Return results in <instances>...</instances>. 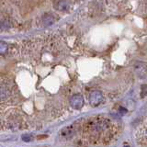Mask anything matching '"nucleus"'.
I'll list each match as a JSON object with an SVG mask.
<instances>
[{"instance_id":"1","label":"nucleus","mask_w":147,"mask_h":147,"mask_svg":"<svg viewBox=\"0 0 147 147\" xmlns=\"http://www.w3.org/2000/svg\"><path fill=\"white\" fill-rule=\"evenodd\" d=\"M103 101V95L99 91H93L89 96V102L92 106H98Z\"/></svg>"},{"instance_id":"2","label":"nucleus","mask_w":147,"mask_h":147,"mask_svg":"<svg viewBox=\"0 0 147 147\" xmlns=\"http://www.w3.org/2000/svg\"><path fill=\"white\" fill-rule=\"evenodd\" d=\"M71 106L76 109H79L83 107L84 105V98L81 95H75L72 96V98L70 100Z\"/></svg>"},{"instance_id":"3","label":"nucleus","mask_w":147,"mask_h":147,"mask_svg":"<svg viewBox=\"0 0 147 147\" xmlns=\"http://www.w3.org/2000/svg\"><path fill=\"white\" fill-rule=\"evenodd\" d=\"M69 7H70V2H69V0H60V1H58V3H57V8L60 11L66 10V9L69 8Z\"/></svg>"},{"instance_id":"4","label":"nucleus","mask_w":147,"mask_h":147,"mask_svg":"<svg viewBox=\"0 0 147 147\" xmlns=\"http://www.w3.org/2000/svg\"><path fill=\"white\" fill-rule=\"evenodd\" d=\"M42 23L44 26H51L54 23V18L52 15H45L42 18Z\"/></svg>"},{"instance_id":"5","label":"nucleus","mask_w":147,"mask_h":147,"mask_svg":"<svg viewBox=\"0 0 147 147\" xmlns=\"http://www.w3.org/2000/svg\"><path fill=\"white\" fill-rule=\"evenodd\" d=\"M8 94H9V92L7 87L2 86L1 88H0V99H2V100L6 99L7 98Z\"/></svg>"},{"instance_id":"6","label":"nucleus","mask_w":147,"mask_h":147,"mask_svg":"<svg viewBox=\"0 0 147 147\" xmlns=\"http://www.w3.org/2000/svg\"><path fill=\"white\" fill-rule=\"evenodd\" d=\"M7 44L6 42H4V41H1L0 40V54H5L7 52Z\"/></svg>"},{"instance_id":"7","label":"nucleus","mask_w":147,"mask_h":147,"mask_svg":"<svg viewBox=\"0 0 147 147\" xmlns=\"http://www.w3.org/2000/svg\"><path fill=\"white\" fill-rule=\"evenodd\" d=\"M146 93H147V86L144 85V86H142V95H141L142 98H144Z\"/></svg>"},{"instance_id":"8","label":"nucleus","mask_w":147,"mask_h":147,"mask_svg":"<svg viewBox=\"0 0 147 147\" xmlns=\"http://www.w3.org/2000/svg\"><path fill=\"white\" fill-rule=\"evenodd\" d=\"M22 140L24 141V142H29V141H30V136H29V135H24L22 137Z\"/></svg>"},{"instance_id":"9","label":"nucleus","mask_w":147,"mask_h":147,"mask_svg":"<svg viewBox=\"0 0 147 147\" xmlns=\"http://www.w3.org/2000/svg\"><path fill=\"white\" fill-rule=\"evenodd\" d=\"M124 147H130V146H129V145H125V146H124Z\"/></svg>"},{"instance_id":"10","label":"nucleus","mask_w":147,"mask_h":147,"mask_svg":"<svg viewBox=\"0 0 147 147\" xmlns=\"http://www.w3.org/2000/svg\"><path fill=\"white\" fill-rule=\"evenodd\" d=\"M146 133H147V129H146Z\"/></svg>"}]
</instances>
